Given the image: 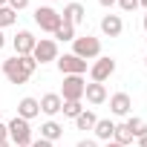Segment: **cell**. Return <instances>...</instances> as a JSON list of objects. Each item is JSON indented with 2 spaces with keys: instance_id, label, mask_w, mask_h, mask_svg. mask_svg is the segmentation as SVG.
Instances as JSON below:
<instances>
[{
  "instance_id": "603a6c76",
  "label": "cell",
  "mask_w": 147,
  "mask_h": 147,
  "mask_svg": "<svg viewBox=\"0 0 147 147\" xmlns=\"http://www.w3.org/2000/svg\"><path fill=\"white\" fill-rule=\"evenodd\" d=\"M55 38H58V40H75L78 35H75V26H69V23L61 20V26L55 29Z\"/></svg>"
},
{
  "instance_id": "277c9868",
  "label": "cell",
  "mask_w": 147,
  "mask_h": 147,
  "mask_svg": "<svg viewBox=\"0 0 147 147\" xmlns=\"http://www.w3.org/2000/svg\"><path fill=\"white\" fill-rule=\"evenodd\" d=\"M84 87H87L84 75H63V87H61L58 95L63 101H81L84 98Z\"/></svg>"
},
{
  "instance_id": "44dd1931",
  "label": "cell",
  "mask_w": 147,
  "mask_h": 147,
  "mask_svg": "<svg viewBox=\"0 0 147 147\" xmlns=\"http://www.w3.org/2000/svg\"><path fill=\"white\" fill-rule=\"evenodd\" d=\"M61 113H63L66 118H78V115L84 113V104H81V101H63Z\"/></svg>"
},
{
  "instance_id": "9a60e30c",
  "label": "cell",
  "mask_w": 147,
  "mask_h": 147,
  "mask_svg": "<svg viewBox=\"0 0 147 147\" xmlns=\"http://www.w3.org/2000/svg\"><path fill=\"white\" fill-rule=\"evenodd\" d=\"M18 115L26 118V121H32L35 115H40V104H38V98H32V95L20 98V104H18Z\"/></svg>"
},
{
  "instance_id": "ffe728a7",
  "label": "cell",
  "mask_w": 147,
  "mask_h": 147,
  "mask_svg": "<svg viewBox=\"0 0 147 147\" xmlns=\"http://www.w3.org/2000/svg\"><path fill=\"white\" fill-rule=\"evenodd\" d=\"M124 124H127V130L133 133V138H138V136L147 133V121H144V118H127Z\"/></svg>"
},
{
  "instance_id": "4316f807",
  "label": "cell",
  "mask_w": 147,
  "mask_h": 147,
  "mask_svg": "<svg viewBox=\"0 0 147 147\" xmlns=\"http://www.w3.org/2000/svg\"><path fill=\"white\" fill-rule=\"evenodd\" d=\"M29 147H52V141H46V138H35Z\"/></svg>"
},
{
  "instance_id": "e0dca14e",
  "label": "cell",
  "mask_w": 147,
  "mask_h": 147,
  "mask_svg": "<svg viewBox=\"0 0 147 147\" xmlns=\"http://www.w3.org/2000/svg\"><path fill=\"white\" fill-rule=\"evenodd\" d=\"M63 136V127L58 124V121H46V124H40V138H46V141H58Z\"/></svg>"
},
{
  "instance_id": "d590c367",
  "label": "cell",
  "mask_w": 147,
  "mask_h": 147,
  "mask_svg": "<svg viewBox=\"0 0 147 147\" xmlns=\"http://www.w3.org/2000/svg\"><path fill=\"white\" fill-rule=\"evenodd\" d=\"M144 32H147V15H144Z\"/></svg>"
},
{
  "instance_id": "5b68a950",
  "label": "cell",
  "mask_w": 147,
  "mask_h": 147,
  "mask_svg": "<svg viewBox=\"0 0 147 147\" xmlns=\"http://www.w3.org/2000/svg\"><path fill=\"white\" fill-rule=\"evenodd\" d=\"M35 23H38L43 32H52V35H55V29L61 26V12H55L52 6H38V9H35Z\"/></svg>"
},
{
  "instance_id": "30bf717a",
  "label": "cell",
  "mask_w": 147,
  "mask_h": 147,
  "mask_svg": "<svg viewBox=\"0 0 147 147\" xmlns=\"http://www.w3.org/2000/svg\"><path fill=\"white\" fill-rule=\"evenodd\" d=\"M84 18H87V9H84L81 3H66V6H63V12H61V20H63V23H69V26L84 23Z\"/></svg>"
},
{
  "instance_id": "ba28073f",
  "label": "cell",
  "mask_w": 147,
  "mask_h": 147,
  "mask_svg": "<svg viewBox=\"0 0 147 147\" xmlns=\"http://www.w3.org/2000/svg\"><path fill=\"white\" fill-rule=\"evenodd\" d=\"M58 72L61 75H84L87 72V61H81L78 55H63V58H58Z\"/></svg>"
},
{
  "instance_id": "5bb4252c",
  "label": "cell",
  "mask_w": 147,
  "mask_h": 147,
  "mask_svg": "<svg viewBox=\"0 0 147 147\" xmlns=\"http://www.w3.org/2000/svg\"><path fill=\"white\" fill-rule=\"evenodd\" d=\"M84 98H87L92 107H98V104H104V101H107V87L92 81V84H87V87H84Z\"/></svg>"
},
{
  "instance_id": "e575fe53",
  "label": "cell",
  "mask_w": 147,
  "mask_h": 147,
  "mask_svg": "<svg viewBox=\"0 0 147 147\" xmlns=\"http://www.w3.org/2000/svg\"><path fill=\"white\" fill-rule=\"evenodd\" d=\"M6 3H9V0H0V9H3V6H6Z\"/></svg>"
},
{
  "instance_id": "484cf974",
  "label": "cell",
  "mask_w": 147,
  "mask_h": 147,
  "mask_svg": "<svg viewBox=\"0 0 147 147\" xmlns=\"http://www.w3.org/2000/svg\"><path fill=\"white\" fill-rule=\"evenodd\" d=\"M75 147H98V141H95V138H81Z\"/></svg>"
},
{
  "instance_id": "8fae6325",
  "label": "cell",
  "mask_w": 147,
  "mask_h": 147,
  "mask_svg": "<svg viewBox=\"0 0 147 147\" xmlns=\"http://www.w3.org/2000/svg\"><path fill=\"white\" fill-rule=\"evenodd\" d=\"M101 32H104L107 38H118V35L124 32L121 15H104V18H101Z\"/></svg>"
},
{
  "instance_id": "8992f818",
  "label": "cell",
  "mask_w": 147,
  "mask_h": 147,
  "mask_svg": "<svg viewBox=\"0 0 147 147\" xmlns=\"http://www.w3.org/2000/svg\"><path fill=\"white\" fill-rule=\"evenodd\" d=\"M113 72H115V61L107 58V55H101V58H95V63L90 66V78H92L95 84H104Z\"/></svg>"
},
{
  "instance_id": "cb8c5ba5",
  "label": "cell",
  "mask_w": 147,
  "mask_h": 147,
  "mask_svg": "<svg viewBox=\"0 0 147 147\" xmlns=\"http://www.w3.org/2000/svg\"><path fill=\"white\" fill-rule=\"evenodd\" d=\"M6 6H9L12 12H23V9L29 6V0H9V3H6Z\"/></svg>"
},
{
  "instance_id": "f1b7e54d",
  "label": "cell",
  "mask_w": 147,
  "mask_h": 147,
  "mask_svg": "<svg viewBox=\"0 0 147 147\" xmlns=\"http://www.w3.org/2000/svg\"><path fill=\"white\" fill-rule=\"evenodd\" d=\"M98 3H101L104 9H113V6H115V0H98Z\"/></svg>"
},
{
  "instance_id": "52a82bcc",
  "label": "cell",
  "mask_w": 147,
  "mask_h": 147,
  "mask_svg": "<svg viewBox=\"0 0 147 147\" xmlns=\"http://www.w3.org/2000/svg\"><path fill=\"white\" fill-rule=\"evenodd\" d=\"M32 58H35L38 63L58 61V43H55V40H49V38H40V40L35 43V49H32Z\"/></svg>"
},
{
  "instance_id": "d4e9b609",
  "label": "cell",
  "mask_w": 147,
  "mask_h": 147,
  "mask_svg": "<svg viewBox=\"0 0 147 147\" xmlns=\"http://www.w3.org/2000/svg\"><path fill=\"white\" fill-rule=\"evenodd\" d=\"M115 3H118L124 12H133V9H138V0H115Z\"/></svg>"
},
{
  "instance_id": "3957f363",
  "label": "cell",
  "mask_w": 147,
  "mask_h": 147,
  "mask_svg": "<svg viewBox=\"0 0 147 147\" xmlns=\"http://www.w3.org/2000/svg\"><path fill=\"white\" fill-rule=\"evenodd\" d=\"M6 127H9V141H12V144H18V147H29V144H32V127H29L26 118L15 115Z\"/></svg>"
},
{
  "instance_id": "9c48e42d",
  "label": "cell",
  "mask_w": 147,
  "mask_h": 147,
  "mask_svg": "<svg viewBox=\"0 0 147 147\" xmlns=\"http://www.w3.org/2000/svg\"><path fill=\"white\" fill-rule=\"evenodd\" d=\"M35 43H38V38H35L32 32H26V29H20V32H18V35L12 38V46H15V55H32Z\"/></svg>"
},
{
  "instance_id": "8d00e7d4",
  "label": "cell",
  "mask_w": 147,
  "mask_h": 147,
  "mask_svg": "<svg viewBox=\"0 0 147 147\" xmlns=\"http://www.w3.org/2000/svg\"><path fill=\"white\" fill-rule=\"evenodd\" d=\"M144 66H147V58H144Z\"/></svg>"
},
{
  "instance_id": "7a4b0ae2",
  "label": "cell",
  "mask_w": 147,
  "mask_h": 147,
  "mask_svg": "<svg viewBox=\"0 0 147 147\" xmlns=\"http://www.w3.org/2000/svg\"><path fill=\"white\" fill-rule=\"evenodd\" d=\"M72 55H78L81 61H95L101 58V40L92 35H81L72 40Z\"/></svg>"
},
{
  "instance_id": "d6986e66",
  "label": "cell",
  "mask_w": 147,
  "mask_h": 147,
  "mask_svg": "<svg viewBox=\"0 0 147 147\" xmlns=\"http://www.w3.org/2000/svg\"><path fill=\"white\" fill-rule=\"evenodd\" d=\"M113 141H115V144H121V147H127V144L133 141V133L127 130V124H115V133H113Z\"/></svg>"
},
{
  "instance_id": "7402d4cb",
  "label": "cell",
  "mask_w": 147,
  "mask_h": 147,
  "mask_svg": "<svg viewBox=\"0 0 147 147\" xmlns=\"http://www.w3.org/2000/svg\"><path fill=\"white\" fill-rule=\"evenodd\" d=\"M18 23V12H12L9 6H3L0 9V32H3L6 26H15Z\"/></svg>"
},
{
  "instance_id": "1f68e13d",
  "label": "cell",
  "mask_w": 147,
  "mask_h": 147,
  "mask_svg": "<svg viewBox=\"0 0 147 147\" xmlns=\"http://www.w3.org/2000/svg\"><path fill=\"white\" fill-rule=\"evenodd\" d=\"M138 6H141V9H144V12H147V0H138Z\"/></svg>"
},
{
  "instance_id": "6da1fadb",
  "label": "cell",
  "mask_w": 147,
  "mask_h": 147,
  "mask_svg": "<svg viewBox=\"0 0 147 147\" xmlns=\"http://www.w3.org/2000/svg\"><path fill=\"white\" fill-rule=\"evenodd\" d=\"M38 69V61L32 55H12L3 61V75L9 78V84H26Z\"/></svg>"
},
{
  "instance_id": "f546056e",
  "label": "cell",
  "mask_w": 147,
  "mask_h": 147,
  "mask_svg": "<svg viewBox=\"0 0 147 147\" xmlns=\"http://www.w3.org/2000/svg\"><path fill=\"white\" fill-rule=\"evenodd\" d=\"M138 147H147V133H144V136H138Z\"/></svg>"
},
{
  "instance_id": "4fadbf2b",
  "label": "cell",
  "mask_w": 147,
  "mask_h": 147,
  "mask_svg": "<svg viewBox=\"0 0 147 147\" xmlns=\"http://www.w3.org/2000/svg\"><path fill=\"white\" fill-rule=\"evenodd\" d=\"M130 107H133V98H130L127 92L110 95V110H113V115H130Z\"/></svg>"
},
{
  "instance_id": "7c38bea8",
  "label": "cell",
  "mask_w": 147,
  "mask_h": 147,
  "mask_svg": "<svg viewBox=\"0 0 147 147\" xmlns=\"http://www.w3.org/2000/svg\"><path fill=\"white\" fill-rule=\"evenodd\" d=\"M38 104H40V113L52 118V115H58V113H61V107H63V98H61L58 92H46V95H43Z\"/></svg>"
},
{
  "instance_id": "4dcf8cb0",
  "label": "cell",
  "mask_w": 147,
  "mask_h": 147,
  "mask_svg": "<svg viewBox=\"0 0 147 147\" xmlns=\"http://www.w3.org/2000/svg\"><path fill=\"white\" fill-rule=\"evenodd\" d=\"M3 46H6V35H3V32H0V49H3Z\"/></svg>"
},
{
  "instance_id": "836d02e7",
  "label": "cell",
  "mask_w": 147,
  "mask_h": 147,
  "mask_svg": "<svg viewBox=\"0 0 147 147\" xmlns=\"http://www.w3.org/2000/svg\"><path fill=\"white\" fill-rule=\"evenodd\" d=\"M107 147H121V144H115V141H107Z\"/></svg>"
},
{
  "instance_id": "d6a6232c",
  "label": "cell",
  "mask_w": 147,
  "mask_h": 147,
  "mask_svg": "<svg viewBox=\"0 0 147 147\" xmlns=\"http://www.w3.org/2000/svg\"><path fill=\"white\" fill-rule=\"evenodd\" d=\"M0 147H12V141H0Z\"/></svg>"
},
{
  "instance_id": "83f0119b",
  "label": "cell",
  "mask_w": 147,
  "mask_h": 147,
  "mask_svg": "<svg viewBox=\"0 0 147 147\" xmlns=\"http://www.w3.org/2000/svg\"><path fill=\"white\" fill-rule=\"evenodd\" d=\"M0 141H9V127L0 121Z\"/></svg>"
},
{
  "instance_id": "ac0fdd59",
  "label": "cell",
  "mask_w": 147,
  "mask_h": 147,
  "mask_svg": "<svg viewBox=\"0 0 147 147\" xmlns=\"http://www.w3.org/2000/svg\"><path fill=\"white\" fill-rule=\"evenodd\" d=\"M95 121H98V115H95L92 110H84V113L75 118V127H78V130H92V127H95Z\"/></svg>"
},
{
  "instance_id": "2e32d148",
  "label": "cell",
  "mask_w": 147,
  "mask_h": 147,
  "mask_svg": "<svg viewBox=\"0 0 147 147\" xmlns=\"http://www.w3.org/2000/svg\"><path fill=\"white\" fill-rule=\"evenodd\" d=\"M92 133H95V138H101V141H113L115 121H113V118H98V121H95V127H92Z\"/></svg>"
}]
</instances>
